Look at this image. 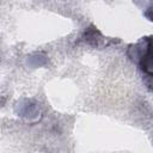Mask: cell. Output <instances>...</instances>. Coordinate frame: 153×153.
<instances>
[{"label": "cell", "mask_w": 153, "mask_h": 153, "mask_svg": "<svg viewBox=\"0 0 153 153\" xmlns=\"http://www.w3.org/2000/svg\"><path fill=\"white\" fill-rule=\"evenodd\" d=\"M142 68L149 73H153V42H149L146 54L142 56Z\"/></svg>", "instance_id": "6da1fadb"}]
</instances>
